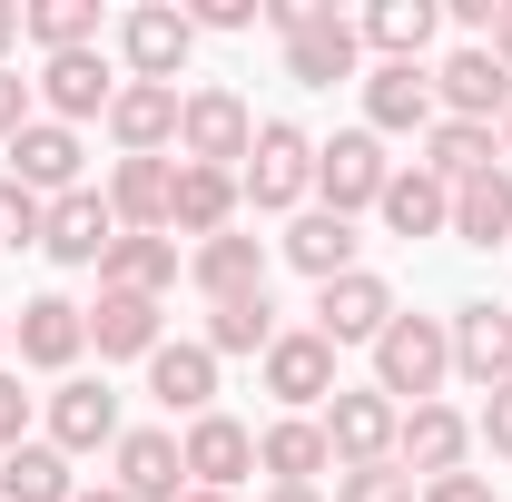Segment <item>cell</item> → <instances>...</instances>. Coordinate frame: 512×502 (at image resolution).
I'll return each instance as SVG.
<instances>
[{
  "label": "cell",
  "mask_w": 512,
  "mask_h": 502,
  "mask_svg": "<svg viewBox=\"0 0 512 502\" xmlns=\"http://www.w3.org/2000/svg\"><path fill=\"white\" fill-rule=\"evenodd\" d=\"M444 384H453V325L444 315H394L375 335V394L384 404H444Z\"/></svg>",
  "instance_id": "1"
},
{
  "label": "cell",
  "mask_w": 512,
  "mask_h": 502,
  "mask_svg": "<svg viewBox=\"0 0 512 502\" xmlns=\"http://www.w3.org/2000/svg\"><path fill=\"white\" fill-rule=\"evenodd\" d=\"M237 197H247L256 217H296L306 197H316V138L296 119H256V148L247 168H237Z\"/></svg>",
  "instance_id": "2"
},
{
  "label": "cell",
  "mask_w": 512,
  "mask_h": 502,
  "mask_svg": "<svg viewBox=\"0 0 512 502\" xmlns=\"http://www.w3.org/2000/svg\"><path fill=\"white\" fill-rule=\"evenodd\" d=\"M247 148H256V109L237 99V89H217V79H207V89L178 99V158H188V168H227V178H237V168H247Z\"/></svg>",
  "instance_id": "3"
},
{
  "label": "cell",
  "mask_w": 512,
  "mask_h": 502,
  "mask_svg": "<svg viewBox=\"0 0 512 502\" xmlns=\"http://www.w3.org/2000/svg\"><path fill=\"white\" fill-rule=\"evenodd\" d=\"M384 178H394V158H384L375 128H335V138H316V207L365 217V207L384 197Z\"/></svg>",
  "instance_id": "4"
},
{
  "label": "cell",
  "mask_w": 512,
  "mask_h": 502,
  "mask_svg": "<svg viewBox=\"0 0 512 502\" xmlns=\"http://www.w3.org/2000/svg\"><path fill=\"white\" fill-rule=\"evenodd\" d=\"M434 79V109L444 119H473V128H503V109H512V69L483 50V40H463V50H444V60L424 69Z\"/></svg>",
  "instance_id": "5"
},
{
  "label": "cell",
  "mask_w": 512,
  "mask_h": 502,
  "mask_svg": "<svg viewBox=\"0 0 512 502\" xmlns=\"http://www.w3.org/2000/svg\"><path fill=\"white\" fill-rule=\"evenodd\" d=\"M256 375H266V394H276L286 414H325V404H335V345H325L316 325H286V335L256 355Z\"/></svg>",
  "instance_id": "6"
},
{
  "label": "cell",
  "mask_w": 512,
  "mask_h": 502,
  "mask_svg": "<svg viewBox=\"0 0 512 502\" xmlns=\"http://www.w3.org/2000/svg\"><path fill=\"white\" fill-rule=\"evenodd\" d=\"M188 50H197V30H188V10H178V0H138V10L119 20V60H128V79L178 89V79H188Z\"/></svg>",
  "instance_id": "7"
},
{
  "label": "cell",
  "mask_w": 512,
  "mask_h": 502,
  "mask_svg": "<svg viewBox=\"0 0 512 502\" xmlns=\"http://www.w3.org/2000/svg\"><path fill=\"white\" fill-rule=\"evenodd\" d=\"M316 424H325V443H335V473H345V463H394L404 404H384L375 384H335V404H325Z\"/></svg>",
  "instance_id": "8"
},
{
  "label": "cell",
  "mask_w": 512,
  "mask_h": 502,
  "mask_svg": "<svg viewBox=\"0 0 512 502\" xmlns=\"http://www.w3.org/2000/svg\"><path fill=\"white\" fill-rule=\"evenodd\" d=\"M30 99H40V119H109V99H119V69L99 60V50H60V60H40V79H30Z\"/></svg>",
  "instance_id": "9"
},
{
  "label": "cell",
  "mask_w": 512,
  "mask_h": 502,
  "mask_svg": "<svg viewBox=\"0 0 512 502\" xmlns=\"http://www.w3.org/2000/svg\"><path fill=\"white\" fill-rule=\"evenodd\" d=\"M394 286H384L375 266H355V276H335V286H316V335L345 355V345H375L384 325H394Z\"/></svg>",
  "instance_id": "10"
},
{
  "label": "cell",
  "mask_w": 512,
  "mask_h": 502,
  "mask_svg": "<svg viewBox=\"0 0 512 502\" xmlns=\"http://www.w3.org/2000/svg\"><path fill=\"white\" fill-rule=\"evenodd\" d=\"M40 414H50L40 443H60L69 463H79V453H119V394H109L99 375H60V394H50Z\"/></svg>",
  "instance_id": "11"
},
{
  "label": "cell",
  "mask_w": 512,
  "mask_h": 502,
  "mask_svg": "<svg viewBox=\"0 0 512 502\" xmlns=\"http://www.w3.org/2000/svg\"><path fill=\"white\" fill-rule=\"evenodd\" d=\"M453 375L473 384V394H503L512 384V306H493V296H473V306H453Z\"/></svg>",
  "instance_id": "12"
},
{
  "label": "cell",
  "mask_w": 512,
  "mask_h": 502,
  "mask_svg": "<svg viewBox=\"0 0 512 502\" xmlns=\"http://www.w3.org/2000/svg\"><path fill=\"white\" fill-rule=\"evenodd\" d=\"M10 345H20L30 375H69V365L89 355V306H69V296H30V306L10 315Z\"/></svg>",
  "instance_id": "13"
},
{
  "label": "cell",
  "mask_w": 512,
  "mask_h": 502,
  "mask_svg": "<svg viewBox=\"0 0 512 502\" xmlns=\"http://www.w3.org/2000/svg\"><path fill=\"white\" fill-rule=\"evenodd\" d=\"M266 266H276V247L247 237V227H227V237L188 247V286L207 296V306H237V296H266Z\"/></svg>",
  "instance_id": "14"
},
{
  "label": "cell",
  "mask_w": 512,
  "mask_h": 502,
  "mask_svg": "<svg viewBox=\"0 0 512 502\" xmlns=\"http://www.w3.org/2000/svg\"><path fill=\"white\" fill-rule=\"evenodd\" d=\"M178 463H188V493H237L256 473V434L237 414H197L188 434H178Z\"/></svg>",
  "instance_id": "15"
},
{
  "label": "cell",
  "mask_w": 512,
  "mask_h": 502,
  "mask_svg": "<svg viewBox=\"0 0 512 502\" xmlns=\"http://www.w3.org/2000/svg\"><path fill=\"white\" fill-rule=\"evenodd\" d=\"M0 158H10V178L40 197V207H50V197H69V188H89V178H79V158H89V148H79V128H60V119H30Z\"/></svg>",
  "instance_id": "16"
},
{
  "label": "cell",
  "mask_w": 512,
  "mask_h": 502,
  "mask_svg": "<svg viewBox=\"0 0 512 502\" xmlns=\"http://www.w3.org/2000/svg\"><path fill=\"white\" fill-rule=\"evenodd\" d=\"M286 79H296V89H335V79H365V40H355V20H345L335 0H325L316 20H306V30L286 40Z\"/></svg>",
  "instance_id": "17"
},
{
  "label": "cell",
  "mask_w": 512,
  "mask_h": 502,
  "mask_svg": "<svg viewBox=\"0 0 512 502\" xmlns=\"http://www.w3.org/2000/svg\"><path fill=\"white\" fill-rule=\"evenodd\" d=\"M365 237H355V217H335V207H296L286 217V237H276V256L296 266V276H316V286H335V276H355L365 266Z\"/></svg>",
  "instance_id": "18"
},
{
  "label": "cell",
  "mask_w": 512,
  "mask_h": 502,
  "mask_svg": "<svg viewBox=\"0 0 512 502\" xmlns=\"http://www.w3.org/2000/svg\"><path fill=\"white\" fill-rule=\"evenodd\" d=\"M178 99H188V89L119 79V99H109V138H119V158H168V148H178Z\"/></svg>",
  "instance_id": "19"
},
{
  "label": "cell",
  "mask_w": 512,
  "mask_h": 502,
  "mask_svg": "<svg viewBox=\"0 0 512 502\" xmlns=\"http://www.w3.org/2000/svg\"><path fill=\"white\" fill-rule=\"evenodd\" d=\"M237 207H247V197H237L227 168H188V158H178V188H168V237H178V247L227 237V227H237Z\"/></svg>",
  "instance_id": "20"
},
{
  "label": "cell",
  "mask_w": 512,
  "mask_h": 502,
  "mask_svg": "<svg viewBox=\"0 0 512 502\" xmlns=\"http://www.w3.org/2000/svg\"><path fill=\"white\" fill-rule=\"evenodd\" d=\"M168 315L158 296H119V286H99V306H89V345H99V365H148L168 335H158Z\"/></svg>",
  "instance_id": "21"
},
{
  "label": "cell",
  "mask_w": 512,
  "mask_h": 502,
  "mask_svg": "<svg viewBox=\"0 0 512 502\" xmlns=\"http://www.w3.org/2000/svg\"><path fill=\"white\" fill-rule=\"evenodd\" d=\"M168 188H178V158H119L99 197H109L119 237H168Z\"/></svg>",
  "instance_id": "22"
},
{
  "label": "cell",
  "mask_w": 512,
  "mask_h": 502,
  "mask_svg": "<svg viewBox=\"0 0 512 502\" xmlns=\"http://www.w3.org/2000/svg\"><path fill=\"white\" fill-rule=\"evenodd\" d=\"M109 247H119V217H109V197H99V188H69V197H50L40 256H60V266H99Z\"/></svg>",
  "instance_id": "23"
},
{
  "label": "cell",
  "mask_w": 512,
  "mask_h": 502,
  "mask_svg": "<svg viewBox=\"0 0 512 502\" xmlns=\"http://www.w3.org/2000/svg\"><path fill=\"white\" fill-rule=\"evenodd\" d=\"M434 30H444V10H434V0H375V10L355 20V40L375 50V69H424Z\"/></svg>",
  "instance_id": "24"
},
{
  "label": "cell",
  "mask_w": 512,
  "mask_h": 502,
  "mask_svg": "<svg viewBox=\"0 0 512 502\" xmlns=\"http://www.w3.org/2000/svg\"><path fill=\"white\" fill-rule=\"evenodd\" d=\"M463 453H473V424H463L453 404H414V414H404V434H394V463H404L414 483L463 473Z\"/></svg>",
  "instance_id": "25"
},
{
  "label": "cell",
  "mask_w": 512,
  "mask_h": 502,
  "mask_svg": "<svg viewBox=\"0 0 512 502\" xmlns=\"http://www.w3.org/2000/svg\"><path fill=\"white\" fill-rule=\"evenodd\" d=\"M109 463H119L109 483H119L128 502H188V463H178V434H158V424H148V434H119V453H109Z\"/></svg>",
  "instance_id": "26"
},
{
  "label": "cell",
  "mask_w": 512,
  "mask_h": 502,
  "mask_svg": "<svg viewBox=\"0 0 512 502\" xmlns=\"http://www.w3.org/2000/svg\"><path fill=\"white\" fill-rule=\"evenodd\" d=\"M434 119L444 109H434V79L424 69H365V128L375 138H424Z\"/></svg>",
  "instance_id": "27"
},
{
  "label": "cell",
  "mask_w": 512,
  "mask_h": 502,
  "mask_svg": "<svg viewBox=\"0 0 512 502\" xmlns=\"http://www.w3.org/2000/svg\"><path fill=\"white\" fill-rule=\"evenodd\" d=\"M375 217L394 227V237H453V188L434 178V168H394L375 197Z\"/></svg>",
  "instance_id": "28"
},
{
  "label": "cell",
  "mask_w": 512,
  "mask_h": 502,
  "mask_svg": "<svg viewBox=\"0 0 512 502\" xmlns=\"http://www.w3.org/2000/svg\"><path fill=\"white\" fill-rule=\"evenodd\" d=\"M256 473H276V483H316V473H335L325 424H316V414H276V424L256 434Z\"/></svg>",
  "instance_id": "29"
},
{
  "label": "cell",
  "mask_w": 512,
  "mask_h": 502,
  "mask_svg": "<svg viewBox=\"0 0 512 502\" xmlns=\"http://www.w3.org/2000/svg\"><path fill=\"white\" fill-rule=\"evenodd\" d=\"M178 266H188V247H178V237H119V247L99 256V286H119V296H158V306H168Z\"/></svg>",
  "instance_id": "30"
},
{
  "label": "cell",
  "mask_w": 512,
  "mask_h": 502,
  "mask_svg": "<svg viewBox=\"0 0 512 502\" xmlns=\"http://www.w3.org/2000/svg\"><path fill=\"white\" fill-rule=\"evenodd\" d=\"M148 394H158V404H168V414H217V355H207V345H158V355H148Z\"/></svg>",
  "instance_id": "31"
},
{
  "label": "cell",
  "mask_w": 512,
  "mask_h": 502,
  "mask_svg": "<svg viewBox=\"0 0 512 502\" xmlns=\"http://www.w3.org/2000/svg\"><path fill=\"white\" fill-rule=\"evenodd\" d=\"M453 237L463 247H512V168H483V178H463L453 188Z\"/></svg>",
  "instance_id": "32"
},
{
  "label": "cell",
  "mask_w": 512,
  "mask_h": 502,
  "mask_svg": "<svg viewBox=\"0 0 512 502\" xmlns=\"http://www.w3.org/2000/svg\"><path fill=\"white\" fill-rule=\"evenodd\" d=\"M0 502H79V473H69L60 443H20V453H0Z\"/></svg>",
  "instance_id": "33"
},
{
  "label": "cell",
  "mask_w": 512,
  "mask_h": 502,
  "mask_svg": "<svg viewBox=\"0 0 512 502\" xmlns=\"http://www.w3.org/2000/svg\"><path fill=\"white\" fill-rule=\"evenodd\" d=\"M414 168H434L444 188H463V178L503 168V148H493V128H473V119H434V128H424V158H414Z\"/></svg>",
  "instance_id": "34"
},
{
  "label": "cell",
  "mask_w": 512,
  "mask_h": 502,
  "mask_svg": "<svg viewBox=\"0 0 512 502\" xmlns=\"http://www.w3.org/2000/svg\"><path fill=\"white\" fill-rule=\"evenodd\" d=\"M276 335H286V325H276V296H237V306H207V335H197V345L227 365V355H266Z\"/></svg>",
  "instance_id": "35"
},
{
  "label": "cell",
  "mask_w": 512,
  "mask_h": 502,
  "mask_svg": "<svg viewBox=\"0 0 512 502\" xmlns=\"http://www.w3.org/2000/svg\"><path fill=\"white\" fill-rule=\"evenodd\" d=\"M20 40H40V60L99 50V0H30V10H20Z\"/></svg>",
  "instance_id": "36"
},
{
  "label": "cell",
  "mask_w": 512,
  "mask_h": 502,
  "mask_svg": "<svg viewBox=\"0 0 512 502\" xmlns=\"http://www.w3.org/2000/svg\"><path fill=\"white\" fill-rule=\"evenodd\" d=\"M414 493H424V483H414L404 463H345L325 502H414Z\"/></svg>",
  "instance_id": "37"
},
{
  "label": "cell",
  "mask_w": 512,
  "mask_h": 502,
  "mask_svg": "<svg viewBox=\"0 0 512 502\" xmlns=\"http://www.w3.org/2000/svg\"><path fill=\"white\" fill-rule=\"evenodd\" d=\"M40 227H50V207L20 188L10 168H0V256H20V247H40Z\"/></svg>",
  "instance_id": "38"
},
{
  "label": "cell",
  "mask_w": 512,
  "mask_h": 502,
  "mask_svg": "<svg viewBox=\"0 0 512 502\" xmlns=\"http://www.w3.org/2000/svg\"><path fill=\"white\" fill-rule=\"evenodd\" d=\"M30 414H40V394H20V375L0 365V453H20V443H30Z\"/></svg>",
  "instance_id": "39"
},
{
  "label": "cell",
  "mask_w": 512,
  "mask_h": 502,
  "mask_svg": "<svg viewBox=\"0 0 512 502\" xmlns=\"http://www.w3.org/2000/svg\"><path fill=\"white\" fill-rule=\"evenodd\" d=\"M266 0H188V30H256Z\"/></svg>",
  "instance_id": "40"
},
{
  "label": "cell",
  "mask_w": 512,
  "mask_h": 502,
  "mask_svg": "<svg viewBox=\"0 0 512 502\" xmlns=\"http://www.w3.org/2000/svg\"><path fill=\"white\" fill-rule=\"evenodd\" d=\"M30 119H40V99H30V79H20V69H0V148H10V138H20Z\"/></svg>",
  "instance_id": "41"
},
{
  "label": "cell",
  "mask_w": 512,
  "mask_h": 502,
  "mask_svg": "<svg viewBox=\"0 0 512 502\" xmlns=\"http://www.w3.org/2000/svg\"><path fill=\"white\" fill-rule=\"evenodd\" d=\"M473 443H493V453L512 463V384H503V394H483V414H473Z\"/></svg>",
  "instance_id": "42"
},
{
  "label": "cell",
  "mask_w": 512,
  "mask_h": 502,
  "mask_svg": "<svg viewBox=\"0 0 512 502\" xmlns=\"http://www.w3.org/2000/svg\"><path fill=\"white\" fill-rule=\"evenodd\" d=\"M424 502H493V483H483V473H434Z\"/></svg>",
  "instance_id": "43"
},
{
  "label": "cell",
  "mask_w": 512,
  "mask_h": 502,
  "mask_svg": "<svg viewBox=\"0 0 512 502\" xmlns=\"http://www.w3.org/2000/svg\"><path fill=\"white\" fill-rule=\"evenodd\" d=\"M444 20L463 30V40H493V20H503V0H453Z\"/></svg>",
  "instance_id": "44"
},
{
  "label": "cell",
  "mask_w": 512,
  "mask_h": 502,
  "mask_svg": "<svg viewBox=\"0 0 512 502\" xmlns=\"http://www.w3.org/2000/svg\"><path fill=\"white\" fill-rule=\"evenodd\" d=\"M316 10H325V0H266V30H276V40H296Z\"/></svg>",
  "instance_id": "45"
},
{
  "label": "cell",
  "mask_w": 512,
  "mask_h": 502,
  "mask_svg": "<svg viewBox=\"0 0 512 502\" xmlns=\"http://www.w3.org/2000/svg\"><path fill=\"white\" fill-rule=\"evenodd\" d=\"M483 50H493V60L512 69V0H503V20H493V40H483Z\"/></svg>",
  "instance_id": "46"
},
{
  "label": "cell",
  "mask_w": 512,
  "mask_h": 502,
  "mask_svg": "<svg viewBox=\"0 0 512 502\" xmlns=\"http://www.w3.org/2000/svg\"><path fill=\"white\" fill-rule=\"evenodd\" d=\"M266 502H325V493H316V483H276Z\"/></svg>",
  "instance_id": "47"
},
{
  "label": "cell",
  "mask_w": 512,
  "mask_h": 502,
  "mask_svg": "<svg viewBox=\"0 0 512 502\" xmlns=\"http://www.w3.org/2000/svg\"><path fill=\"white\" fill-rule=\"evenodd\" d=\"M10 40H20V0H0V50H10Z\"/></svg>",
  "instance_id": "48"
},
{
  "label": "cell",
  "mask_w": 512,
  "mask_h": 502,
  "mask_svg": "<svg viewBox=\"0 0 512 502\" xmlns=\"http://www.w3.org/2000/svg\"><path fill=\"white\" fill-rule=\"evenodd\" d=\"M79 502H128V493H119V483H79Z\"/></svg>",
  "instance_id": "49"
},
{
  "label": "cell",
  "mask_w": 512,
  "mask_h": 502,
  "mask_svg": "<svg viewBox=\"0 0 512 502\" xmlns=\"http://www.w3.org/2000/svg\"><path fill=\"white\" fill-rule=\"evenodd\" d=\"M493 148H503V168H512V109H503V128H493Z\"/></svg>",
  "instance_id": "50"
},
{
  "label": "cell",
  "mask_w": 512,
  "mask_h": 502,
  "mask_svg": "<svg viewBox=\"0 0 512 502\" xmlns=\"http://www.w3.org/2000/svg\"><path fill=\"white\" fill-rule=\"evenodd\" d=\"M188 502H237V493H188Z\"/></svg>",
  "instance_id": "51"
},
{
  "label": "cell",
  "mask_w": 512,
  "mask_h": 502,
  "mask_svg": "<svg viewBox=\"0 0 512 502\" xmlns=\"http://www.w3.org/2000/svg\"><path fill=\"white\" fill-rule=\"evenodd\" d=\"M0 345H10V306H0Z\"/></svg>",
  "instance_id": "52"
}]
</instances>
